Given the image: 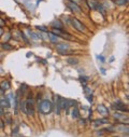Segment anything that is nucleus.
<instances>
[{
	"label": "nucleus",
	"mask_w": 129,
	"mask_h": 137,
	"mask_svg": "<svg viewBox=\"0 0 129 137\" xmlns=\"http://www.w3.org/2000/svg\"><path fill=\"white\" fill-rule=\"evenodd\" d=\"M20 108L25 113L32 116V114L34 113V102H33V99L31 97H29L25 103L22 104Z\"/></svg>",
	"instance_id": "f257e3e1"
},
{
	"label": "nucleus",
	"mask_w": 129,
	"mask_h": 137,
	"mask_svg": "<svg viewBox=\"0 0 129 137\" xmlns=\"http://www.w3.org/2000/svg\"><path fill=\"white\" fill-rule=\"evenodd\" d=\"M38 108H39V111L42 114H48L49 112L52 111L53 106H52L51 103L48 102V100H42V102L39 104Z\"/></svg>",
	"instance_id": "f03ea898"
},
{
	"label": "nucleus",
	"mask_w": 129,
	"mask_h": 137,
	"mask_svg": "<svg viewBox=\"0 0 129 137\" xmlns=\"http://www.w3.org/2000/svg\"><path fill=\"white\" fill-rule=\"evenodd\" d=\"M69 22H70L71 25H72L76 30H78V31H84L85 30V26L81 23L80 21H77L76 18H70Z\"/></svg>",
	"instance_id": "7ed1b4c3"
},
{
	"label": "nucleus",
	"mask_w": 129,
	"mask_h": 137,
	"mask_svg": "<svg viewBox=\"0 0 129 137\" xmlns=\"http://www.w3.org/2000/svg\"><path fill=\"white\" fill-rule=\"evenodd\" d=\"M87 3H88V5L90 6L91 9H96V10H98L99 12H101L102 14H104V9L102 8V5L100 4L99 2L94 1V0H89V1H87Z\"/></svg>",
	"instance_id": "20e7f679"
},
{
	"label": "nucleus",
	"mask_w": 129,
	"mask_h": 137,
	"mask_svg": "<svg viewBox=\"0 0 129 137\" xmlns=\"http://www.w3.org/2000/svg\"><path fill=\"white\" fill-rule=\"evenodd\" d=\"M56 49L57 51L61 54H67V51L69 50V44L67 43H60V44H57L56 45Z\"/></svg>",
	"instance_id": "39448f33"
},
{
	"label": "nucleus",
	"mask_w": 129,
	"mask_h": 137,
	"mask_svg": "<svg viewBox=\"0 0 129 137\" xmlns=\"http://www.w3.org/2000/svg\"><path fill=\"white\" fill-rule=\"evenodd\" d=\"M67 6L71 10V11H73V12H76V13H78V12H81V8L78 6L76 3H74L73 1H68L67 2Z\"/></svg>",
	"instance_id": "423d86ee"
},
{
	"label": "nucleus",
	"mask_w": 129,
	"mask_h": 137,
	"mask_svg": "<svg viewBox=\"0 0 129 137\" xmlns=\"http://www.w3.org/2000/svg\"><path fill=\"white\" fill-rule=\"evenodd\" d=\"M114 108H116L117 110H120V111H127V106L123 103L120 102V100H116L115 104H114Z\"/></svg>",
	"instance_id": "0eeeda50"
},
{
	"label": "nucleus",
	"mask_w": 129,
	"mask_h": 137,
	"mask_svg": "<svg viewBox=\"0 0 129 137\" xmlns=\"http://www.w3.org/2000/svg\"><path fill=\"white\" fill-rule=\"evenodd\" d=\"M97 109H98L99 113H101L103 117H105V116H108V114H109V110H108V108L105 106H103V105H98Z\"/></svg>",
	"instance_id": "6e6552de"
},
{
	"label": "nucleus",
	"mask_w": 129,
	"mask_h": 137,
	"mask_svg": "<svg viewBox=\"0 0 129 137\" xmlns=\"http://www.w3.org/2000/svg\"><path fill=\"white\" fill-rule=\"evenodd\" d=\"M9 88H10V84H9L8 81H4V82L1 83V89L2 90H8Z\"/></svg>",
	"instance_id": "1a4fd4ad"
},
{
	"label": "nucleus",
	"mask_w": 129,
	"mask_h": 137,
	"mask_svg": "<svg viewBox=\"0 0 129 137\" xmlns=\"http://www.w3.org/2000/svg\"><path fill=\"white\" fill-rule=\"evenodd\" d=\"M127 1L128 0H115L114 2H115L116 4H118V5H125L127 3Z\"/></svg>",
	"instance_id": "9d476101"
},
{
	"label": "nucleus",
	"mask_w": 129,
	"mask_h": 137,
	"mask_svg": "<svg viewBox=\"0 0 129 137\" xmlns=\"http://www.w3.org/2000/svg\"><path fill=\"white\" fill-rule=\"evenodd\" d=\"M78 116H80V114H78L77 108H74V110L72 111V117H73V118H78Z\"/></svg>",
	"instance_id": "9b49d317"
},
{
	"label": "nucleus",
	"mask_w": 129,
	"mask_h": 137,
	"mask_svg": "<svg viewBox=\"0 0 129 137\" xmlns=\"http://www.w3.org/2000/svg\"><path fill=\"white\" fill-rule=\"evenodd\" d=\"M49 38H51V40H52L53 42H55V43L57 42V40H58V38H57L54 34H51V36H49Z\"/></svg>",
	"instance_id": "f8f14e48"
},
{
	"label": "nucleus",
	"mask_w": 129,
	"mask_h": 137,
	"mask_svg": "<svg viewBox=\"0 0 129 137\" xmlns=\"http://www.w3.org/2000/svg\"><path fill=\"white\" fill-rule=\"evenodd\" d=\"M68 62H69V64H73V65L77 64V60H75V58H69Z\"/></svg>",
	"instance_id": "ddd939ff"
},
{
	"label": "nucleus",
	"mask_w": 129,
	"mask_h": 137,
	"mask_svg": "<svg viewBox=\"0 0 129 137\" xmlns=\"http://www.w3.org/2000/svg\"><path fill=\"white\" fill-rule=\"evenodd\" d=\"M1 47H2L3 49H5V50H11V49H12V47H11V45H9L8 43H3V44H2Z\"/></svg>",
	"instance_id": "4468645a"
},
{
	"label": "nucleus",
	"mask_w": 129,
	"mask_h": 137,
	"mask_svg": "<svg viewBox=\"0 0 129 137\" xmlns=\"http://www.w3.org/2000/svg\"><path fill=\"white\" fill-rule=\"evenodd\" d=\"M30 35H31V38H32V39H34V40H39V39H40V37H35L37 35L33 34V32H30Z\"/></svg>",
	"instance_id": "2eb2a0df"
},
{
	"label": "nucleus",
	"mask_w": 129,
	"mask_h": 137,
	"mask_svg": "<svg viewBox=\"0 0 129 137\" xmlns=\"http://www.w3.org/2000/svg\"><path fill=\"white\" fill-rule=\"evenodd\" d=\"M38 28H39V29H41V30H43V31H47L46 28H43L42 26H40V27H38Z\"/></svg>",
	"instance_id": "dca6fc26"
}]
</instances>
